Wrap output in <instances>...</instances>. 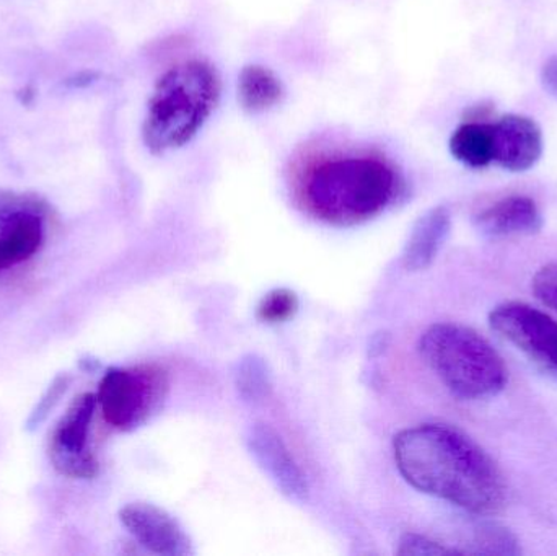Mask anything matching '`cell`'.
<instances>
[{
	"mask_svg": "<svg viewBox=\"0 0 557 556\" xmlns=\"http://www.w3.org/2000/svg\"><path fill=\"white\" fill-rule=\"evenodd\" d=\"M396 467L425 495L478 516L499 512L506 482L493 459L473 440L445 424H421L396 434Z\"/></svg>",
	"mask_w": 557,
	"mask_h": 556,
	"instance_id": "cell-1",
	"label": "cell"
},
{
	"mask_svg": "<svg viewBox=\"0 0 557 556\" xmlns=\"http://www.w3.org/2000/svg\"><path fill=\"white\" fill-rule=\"evenodd\" d=\"M401 186L395 165L370 152L313 157L298 175V195L305 208L334 225L375 218L395 201Z\"/></svg>",
	"mask_w": 557,
	"mask_h": 556,
	"instance_id": "cell-2",
	"label": "cell"
},
{
	"mask_svg": "<svg viewBox=\"0 0 557 556\" xmlns=\"http://www.w3.org/2000/svg\"><path fill=\"white\" fill-rule=\"evenodd\" d=\"M221 77L201 59L180 62L157 81L147 104L143 137L152 153L188 144L205 126L221 100Z\"/></svg>",
	"mask_w": 557,
	"mask_h": 556,
	"instance_id": "cell-3",
	"label": "cell"
},
{
	"mask_svg": "<svg viewBox=\"0 0 557 556\" xmlns=\"http://www.w3.org/2000/svg\"><path fill=\"white\" fill-rule=\"evenodd\" d=\"M419 353L442 384L465 400H486L506 388L509 375L499 353L468 326H429L419 339Z\"/></svg>",
	"mask_w": 557,
	"mask_h": 556,
	"instance_id": "cell-4",
	"label": "cell"
},
{
	"mask_svg": "<svg viewBox=\"0 0 557 556\" xmlns=\"http://www.w3.org/2000/svg\"><path fill=\"white\" fill-rule=\"evenodd\" d=\"M166 392L169 379L157 366L111 368L98 385L97 401L110 427L133 431L159 411Z\"/></svg>",
	"mask_w": 557,
	"mask_h": 556,
	"instance_id": "cell-5",
	"label": "cell"
},
{
	"mask_svg": "<svg viewBox=\"0 0 557 556\" xmlns=\"http://www.w3.org/2000/svg\"><path fill=\"white\" fill-rule=\"evenodd\" d=\"M490 323L540 371L557 379V322L553 317L525 302H504L491 310Z\"/></svg>",
	"mask_w": 557,
	"mask_h": 556,
	"instance_id": "cell-6",
	"label": "cell"
},
{
	"mask_svg": "<svg viewBox=\"0 0 557 556\" xmlns=\"http://www.w3.org/2000/svg\"><path fill=\"white\" fill-rule=\"evenodd\" d=\"M97 395L82 394L69 405L49 441V459L61 475L90 480L98 473V462L88 447V433L97 408Z\"/></svg>",
	"mask_w": 557,
	"mask_h": 556,
	"instance_id": "cell-7",
	"label": "cell"
},
{
	"mask_svg": "<svg viewBox=\"0 0 557 556\" xmlns=\"http://www.w3.org/2000/svg\"><path fill=\"white\" fill-rule=\"evenodd\" d=\"M121 524L147 551L157 555H193V545L182 526L165 509L149 503H131L120 511Z\"/></svg>",
	"mask_w": 557,
	"mask_h": 556,
	"instance_id": "cell-8",
	"label": "cell"
},
{
	"mask_svg": "<svg viewBox=\"0 0 557 556\" xmlns=\"http://www.w3.org/2000/svg\"><path fill=\"white\" fill-rule=\"evenodd\" d=\"M247 446L258 466L270 475L278 490L292 499L308 495V482L288 447L270 424L255 423L248 428Z\"/></svg>",
	"mask_w": 557,
	"mask_h": 556,
	"instance_id": "cell-9",
	"label": "cell"
},
{
	"mask_svg": "<svg viewBox=\"0 0 557 556\" xmlns=\"http://www.w3.org/2000/svg\"><path fill=\"white\" fill-rule=\"evenodd\" d=\"M494 163L507 172L522 173L542 159V127L522 114H507L493 123Z\"/></svg>",
	"mask_w": 557,
	"mask_h": 556,
	"instance_id": "cell-10",
	"label": "cell"
},
{
	"mask_svg": "<svg viewBox=\"0 0 557 556\" xmlns=\"http://www.w3.org/2000/svg\"><path fill=\"white\" fill-rule=\"evenodd\" d=\"M545 224L542 209L530 196L513 195L483 209L474 219L480 234L493 240L530 237L539 234Z\"/></svg>",
	"mask_w": 557,
	"mask_h": 556,
	"instance_id": "cell-11",
	"label": "cell"
},
{
	"mask_svg": "<svg viewBox=\"0 0 557 556\" xmlns=\"http://www.w3.org/2000/svg\"><path fill=\"white\" fill-rule=\"evenodd\" d=\"M451 215L445 206H437L422 214L412 227L403 251V263L408 271H424L434 263L450 235Z\"/></svg>",
	"mask_w": 557,
	"mask_h": 556,
	"instance_id": "cell-12",
	"label": "cell"
},
{
	"mask_svg": "<svg viewBox=\"0 0 557 556\" xmlns=\"http://www.w3.org/2000/svg\"><path fill=\"white\" fill-rule=\"evenodd\" d=\"M45 237L42 221L33 212H16L0 231V273L28 261Z\"/></svg>",
	"mask_w": 557,
	"mask_h": 556,
	"instance_id": "cell-13",
	"label": "cell"
},
{
	"mask_svg": "<svg viewBox=\"0 0 557 556\" xmlns=\"http://www.w3.org/2000/svg\"><path fill=\"white\" fill-rule=\"evenodd\" d=\"M450 152L470 169H486L494 163L493 123L468 120L450 137Z\"/></svg>",
	"mask_w": 557,
	"mask_h": 556,
	"instance_id": "cell-14",
	"label": "cell"
},
{
	"mask_svg": "<svg viewBox=\"0 0 557 556\" xmlns=\"http://www.w3.org/2000/svg\"><path fill=\"white\" fill-rule=\"evenodd\" d=\"M284 87L264 65H245L238 77V100L248 113H264L281 103Z\"/></svg>",
	"mask_w": 557,
	"mask_h": 556,
	"instance_id": "cell-15",
	"label": "cell"
},
{
	"mask_svg": "<svg viewBox=\"0 0 557 556\" xmlns=\"http://www.w3.org/2000/svg\"><path fill=\"white\" fill-rule=\"evenodd\" d=\"M235 385L238 394L247 401H260L270 394L271 374L264 359L248 355L238 361L235 371Z\"/></svg>",
	"mask_w": 557,
	"mask_h": 556,
	"instance_id": "cell-16",
	"label": "cell"
},
{
	"mask_svg": "<svg viewBox=\"0 0 557 556\" xmlns=\"http://www.w3.org/2000/svg\"><path fill=\"white\" fill-rule=\"evenodd\" d=\"M476 554L484 555H519L520 545L509 529L497 524L481 526L474 538Z\"/></svg>",
	"mask_w": 557,
	"mask_h": 556,
	"instance_id": "cell-17",
	"label": "cell"
},
{
	"mask_svg": "<svg viewBox=\"0 0 557 556\" xmlns=\"http://www.w3.org/2000/svg\"><path fill=\"white\" fill-rule=\"evenodd\" d=\"M297 310V294L281 287V289L271 291L261 299L258 306V319L264 323H284L292 319Z\"/></svg>",
	"mask_w": 557,
	"mask_h": 556,
	"instance_id": "cell-18",
	"label": "cell"
},
{
	"mask_svg": "<svg viewBox=\"0 0 557 556\" xmlns=\"http://www.w3.org/2000/svg\"><path fill=\"white\" fill-rule=\"evenodd\" d=\"M69 384H71V378H69L67 374L58 375V378L52 381L46 394L42 395L41 400L36 405L33 413L29 415L28 421H26V428H28V430H36V428L48 418V415L54 410L55 405L61 400L62 395L67 392Z\"/></svg>",
	"mask_w": 557,
	"mask_h": 556,
	"instance_id": "cell-19",
	"label": "cell"
},
{
	"mask_svg": "<svg viewBox=\"0 0 557 556\" xmlns=\"http://www.w3.org/2000/svg\"><path fill=\"white\" fill-rule=\"evenodd\" d=\"M399 555H416V556H438V555H458L463 554L457 548L447 547L441 542L432 541V539L424 538L419 534H406L399 542Z\"/></svg>",
	"mask_w": 557,
	"mask_h": 556,
	"instance_id": "cell-20",
	"label": "cell"
},
{
	"mask_svg": "<svg viewBox=\"0 0 557 556\" xmlns=\"http://www.w3.org/2000/svg\"><path fill=\"white\" fill-rule=\"evenodd\" d=\"M532 287L536 297L557 312V261L539 270L533 276Z\"/></svg>",
	"mask_w": 557,
	"mask_h": 556,
	"instance_id": "cell-21",
	"label": "cell"
},
{
	"mask_svg": "<svg viewBox=\"0 0 557 556\" xmlns=\"http://www.w3.org/2000/svg\"><path fill=\"white\" fill-rule=\"evenodd\" d=\"M542 82L545 90L557 100V55L549 59L543 67Z\"/></svg>",
	"mask_w": 557,
	"mask_h": 556,
	"instance_id": "cell-22",
	"label": "cell"
}]
</instances>
